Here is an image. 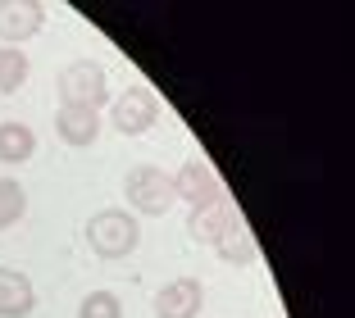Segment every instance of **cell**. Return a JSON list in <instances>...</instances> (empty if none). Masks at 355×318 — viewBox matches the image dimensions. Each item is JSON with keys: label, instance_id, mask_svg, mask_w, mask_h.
I'll return each mask as SVG.
<instances>
[{"label": "cell", "instance_id": "1", "mask_svg": "<svg viewBox=\"0 0 355 318\" xmlns=\"http://www.w3.org/2000/svg\"><path fill=\"white\" fill-rule=\"evenodd\" d=\"M55 91H60V109H96L110 100V78H105L101 60H73L64 64L60 78H55Z\"/></svg>", "mask_w": 355, "mask_h": 318}, {"label": "cell", "instance_id": "2", "mask_svg": "<svg viewBox=\"0 0 355 318\" xmlns=\"http://www.w3.org/2000/svg\"><path fill=\"white\" fill-rule=\"evenodd\" d=\"M141 241V223L128 209H96L87 218V246L96 259H128Z\"/></svg>", "mask_w": 355, "mask_h": 318}, {"label": "cell", "instance_id": "3", "mask_svg": "<svg viewBox=\"0 0 355 318\" xmlns=\"http://www.w3.org/2000/svg\"><path fill=\"white\" fill-rule=\"evenodd\" d=\"M123 195H128V205H132L137 214H164L178 200L173 173L159 168V164H137V168H128V177H123Z\"/></svg>", "mask_w": 355, "mask_h": 318}, {"label": "cell", "instance_id": "4", "mask_svg": "<svg viewBox=\"0 0 355 318\" xmlns=\"http://www.w3.org/2000/svg\"><path fill=\"white\" fill-rule=\"evenodd\" d=\"M155 118H159V100L146 91V87H123V96H114V105H110V123H114V132H123V136L150 132Z\"/></svg>", "mask_w": 355, "mask_h": 318}, {"label": "cell", "instance_id": "5", "mask_svg": "<svg viewBox=\"0 0 355 318\" xmlns=\"http://www.w3.org/2000/svg\"><path fill=\"white\" fill-rule=\"evenodd\" d=\"M173 195H178V200H187L191 209H200V205H214V200H223L219 173L209 168V159H200V154L182 159V168L173 173Z\"/></svg>", "mask_w": 355, "mask_h": 318}, {"label": "cell", "instance_id": "6", "mask_svg": "<svg viewBox=\"0 0 355 318\" xmlns=\"http://www.w3.org/2000/svg\"><path fill=\"white\" fill-rule=\"evenodd\" d=\"M205 309V287L196 277H173L155 291V318H196Z\"/></svg>", "mask_w": 355, "mask_h": 318}, {"label": "cell", "instance_id": "7", "mask_svg": "<svg viewBox=\"0 0 355 318\" xmlns=\"http://www.w3.org/2000/svg\"><path fill=\"white\" fill-rule=\"evenodd\" d=\"M46 23V10L37 0H0V42L5 46H19L32 42Z\"/></svg>", "mask_w": 355, "mask_h": 318}, {"label": "cell", "instance_id": "8", "mask_svg": "<svg viewBox=\"0 0 355 318\" xmlns=\"http://www.w3.org/2000/svg\"><path fill=\"white\" fill-rule=\"evenodd\" d=\"M55 132H60L64 145L87 150V145H96V136H101V114L96 109H60L55 114Z\"/></svg>", "mask_w": 355, "mask_h": 318}, {"label": "cell", "instance_id": "9", "mask_svg": "<svg viewBox=\"0 0 355 318\" xmlns=\"http://www.w3.org/2000/svg\"><path fill=\"white\" fill-rule=\"evenodd\" d=\"M32 305H37V291H32L28 273L0 268V318H28Z\"/></svg>", "mask_w": 355, "mask_h": 318}, {"label": "cell", "instance_id": "10", "mask_svg": "<svg viewBox=\"0 0 355 318\" xmlns=\"http://www.w3.org/2000/svg\"><path fill=\"white\" fill-rule=\"evenodd\" d=\"M232 214H237V209H232L228 200H214V205L191 209V218H187V241H196V246H214Z\"/></svg>", "mask_w": 355, "mask_h": 318}, {"label": "cell", "instance_id": "11", "mask_svg": "<svg viewBox=\"0 0 355 318\" xmlns=\"http://www.w3.org/2000/svg\"><path fill=\"white\" fill-rule=\"evenodd\" d=\"M214 250H219L223 264H237V268L255 264V236H251V227H246L237 214H232L228 227L219 232V241H214Z\"/></svg>", "mask_w": 355, "mask_h": 318}, {"label": "cell", "instance_id": "12", "mask_svg": "<svg viewBox=\"0 0 355 318\" xmlns=\"http://www.w3.org/2000/svg\"><path fill=\"white\" fill-rule=\"evenodd\" d=\"M37 154V132L28 123H0V164H28Z\"/></svg>", "mask_w": 355, "mask_h": 318}, {"label": "cell", "instance_id": "13", "mask_svg": "<svg viewBox=\"0 0 355 318\" xmlns=\"http://www.w3.org/2000/svg\"><path fill=\"white\" fill-rule=\"evenodd\" d=\"M28 73H32V60L23 55V46H5L0 51V91L14 96L23 82H28Z\"/></svg>", "mask_w": 355, "mask_h": 318}, {"label": "cell", "instance_id": "14", "mask_svg": "<svg viewBox=\"0 0 355 318\" xmlns=\"http://www.w3.org/2000/svg\"><path fill=\"white\" fill-rule=\"evenodd\" d=\"M23 214H28V191H23V182L0 177V232H10Z\"/></svg>", "mask_w": 355, "mask_h": 318}, {"label": "cell", "instance_id": "15", "mask_svg": "<svg viewBox=\"0 0 355 318\" xmlns=\"http://www.w3.org/2000/svg\"><path fill=\"white\" fill-rule=\"evenodd\" d=\"M78 318H123V300L114 291H92L78 305Z\"/></svg>", "mask_w": 355, "mask_h": 318}, {"label": "cell", "instance_id": "16", "mask_svg": "<svg viewBox=\"0 0 355 318\" xmlns=\"http://www.w3.org/2000/svg\"><path fill=\"white\" fill-rule=\"evenodd\" d=\"M0 51H5V46H0Z\"/></svg>", "mask_w": 355, "mask_h": 318}]
</instances>
